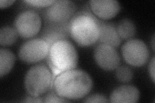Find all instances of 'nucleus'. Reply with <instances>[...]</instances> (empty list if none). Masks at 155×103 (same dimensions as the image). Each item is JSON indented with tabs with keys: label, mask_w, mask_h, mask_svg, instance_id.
<instances>
[{
	"label": "nucleus",
	"mask_w": 155,
	"mask_h": 103,
	"mask_svg": "<svg viewBox=\"0 0 155 103\" xmlns=\"http://www.w3.org/2000/svg\"><path fill=\"white\" fill-rule=\"evenodd\" d=\"M52 73L45 64H38L29 69L24 79L25 90L29 95L40 97L52 89Z\"/></svg>",
	"instance_id": "obj_4"
},
{
	"label": "nucleus",
	"mask_w": 155,
	"mask_h": 103,
	"mask_svg": "<svg viewBox=\"0 0 155 103\" xmlns=\"http://www.w3.org/2000/svg\"><path fill=\"white\" fill-rule=\"evenodd\" d=\"M84 102H108L109 100L105 96L101 94H93L85 98Z\"/></svg>",
	"instance_id": "obj_20"
},
{
	"label": "nucleus",
	"mask_w": 155,
	"mask_h": 103,
	"mask_svg": "<svg viewBox=\"0 0 155 103\" xmlns=\"http://www.w3.org/2000/svg\"><path fill=\"white\" fill-rule=\"evenodd\" d=\"M151 45H152L153 50V51H154V36H153V37L152 41H151Z\"/></svg>",
	"instance_id": "obj_24"
},
{
	"label": "nucleus",
	"mask_w": 155,
	"mask_h": 103,
	"mask_svg": "<svg viewBox=\"0 0 155 103\" xmlns=\"http://www.w3.org/2000/svg\"><path fill=\"white\" fill-rule=\"evenodd\" d=\"M76 5L69 0H59L45 8L43 13L45 23H64L74 16Z\"/></svg>",
	"instance_id": "obj_8"
},
{
	"label": "nucleus",
	"mask_w": 155,
	"mask_h": 103,
	"mask_svg": "<svg viewBox=\"0 0 155 103\" xmlns=\"http://www.w3.org/2000/svg\"><path fill=\"white\" fill-rule=\"evenodd\" d=\"M93 88V81L88 73L72 69L60 73L53 81L52 89L68 100H78L88 95Z\"/></svg>",
	"instance_id": "obj_1"
},
{
	"label": "nucleus",
	"mask_w": 155,
	"mask_h": 103,
	"mask_svg": "<svg viewBox=\"0 0 155 103\" xmlns=\"http://www.w3.org/2000/svg\"><path fill=\"white\" fill-rule=\"evenodd\" d=\"M47 59L54 79L62 72L74 69L78 63L76 49L69 40H60L53 43Z\"/></svg>",
	"instance_id": "obj_3"
},
{
	"label": "nucleus",
	"mask_w": 155,
	"mask_h": 103,
	"mask_svg": "<svg viewBox=\"0 0 155 103\" xmlns=\"http://www.w3.org/2000/svg\"><path fill=\"white\" fill-rule=\"evenodd\" d=\"M41 19L34 11H25L19 13L14 23V28L22 38L28 39L36 36L40 31Z\"/></svg>",
	"instance_id": "obj_6"
},
{
	"label": "nucleus",
	"mask_w": 155,
	"mask_h": 103,
	"mask_svg": "<svg viewBox=\"0 0 155 103\" xmlns=\"http://www.w3.org/2000/svg\"><path fill=\"white\" fill-rule=\"evenodd\" d=\"M69 22L64 23H45L41 34V37L50 47L58 41L69 40L71 37Z\"/></svg>",
	"instance_id": "obj_10"
},
{
	"label": "nucleus",
	"mask_w": 155,
	"mask_h": 103,
	"mask_svg": "<svg viewBox=\"0 0 155 103\" xmlns=\"http://www.w3.org/2000/svg\"><path fill=\"white\" fill-rule=\"evenodd\" d=\"M18 34L14 28L5 26L0 30V45L2 46H11L16 41Z\"/></svg>",
	"instance_id": "obj_16"
},
{
	"label": "nucleus",
	"mask_w": 155,
	"mask_h": 103,
	"mask_svg": "<svg viewBox=\"0 0 155 103\" xmlns=\"http://www.w3.org/2000/svg\"><path fill=\"white\" fill-rule=\"evenodd\" d=\"M116 30L121 40H130L134 36L137 28L134 23L129 19L121 20L116 26Z\"/></svg>",
	"instance_id": "obj_15"
},
{
	"label": "nucleus",
	"mask_w": 155,
	"mask_h": 103,
	"mask_svg": "<svg viewBox=\"0 0 155 103\" xmlns=\"http://www.w3.org/2000/svg\"><path fill=\"white\" fill-rule=\"evenodd\" d=\"M154 63H155V60H154V57H153L152 58L151 61H150L149 68H148L150 77L151 78L153 82H154Z\"/></svg>",
	"instance_id": "obj_21"
},
{
	"label": "nucleus",
	"mask_w": 155,
	"mask_h": 103,
	"mask_svg": "<svg viewBox=\"0 0 155 103\" xmlns=\"http://www.w3.org/2000/svg\"><path fill=\"white\" fill-rule=\"evenodd\" d=\"M122 53L125 62L133 66H142L149 58V50L145 43L138 39L125 42L122 47Z\"/></svg>",
	"instance_id": "obj_7"
},
{
	"label": "nucleus",
	"mask_w": 155,
	"mask_h": 103,
	"mask_svg": "<svg viewBox=\"0 0 155 103\" xmlns=\"http://www.w3.org/2000/svg\"><path fill=\"white\" fill-rule=\"evenodd\" d=\"M133 71L127 66H121L116 68V77L122 82H128L132 79Z\"/></svg>",
	"instance_id": "obj_17"
},
{
	"label": "nucleus",
	"mask_w": 155,
	"mask_h": 103,
	"mask_svg": "<svg viewBox=\"0 0 155 103\" xmlns=\"http://www.w3.org/2000/svg\"><path fill=\"white\" fill-rule=\"evenodd\" d=\"M22 102H43V99L40 97H36L29 95L25 99L23 100Z\"/></svg>",
	"instance_id": "obj_22"
},
{
	"label": "nucleus",
	"mask_w": 155,
	"mask_h": 103,
	"mask_svg": "<svg viewBox=\"0 0 155 103\" xmlns=\"http://www.w3.org/2000/svg\"><path fill=\"white\" fill-rule=\"evenodd\" d=\"M69 101L68 99H64V98L57 94L53 89L51 90L48 94H45V96L43 97V102H67Z\"/></svg>",
	"instance_id": "obj_18"
},
{
	"label": "nucleus",
	"mask_w": 155,
	"mask_h": 103,
	"mask_svg": "<svg viewBox=\"0 0 155 103\" xmlns=\"http://www.w3.org/2000/svg\"><path fill=\"white\" fill-rule=\"evenodd\" d=\"M16 61L13 52L8 49H0V77L7 75L11 71Z\"/></svg>",
	"instance_id": "obj_14"
},
{
	"label": "nucleus",
	"mask_w": 155,
	"mask_h": 103,
	"mask_svg": "<svg viewBox=\"0 0 155 103\" xmlns=\"http://www.w3.org/2000/svg\"><path fill=\"white\" fill-rule=\"evenodd\" d=\"M89 5L95 15L103 19L115 17L121 8L120 4L116 0H91Z\"/></svg>",
	"instance_id": "obj_11"
},
{
	"label": "nucleus",
	"mask_w": 155,
	"mask_h": 103,
	"mask_svg": "<svg viewBox=\"0 0 155 103\" xmlns=\"http://www.w3.org/2000/svg\"><path fill=\"white\" fill-rule=\"evenodd\" d=\"M55 2V0H27L24 3L36 8L48 7Z\"/></svg>",
	"instance_id": "obj_19"
},
{
	"label": "nucleus",
	"mask_w": 155,
	"mask_h": 103,
	"mask_svg": "<svg viewBox=\"0 0 155 103\" xmlns=\"http://www.w3.org/2000/svg\"><path fill=\"white\" fill-rule=\"evenodd\" d=\"M98 41L100 43L107 44L114 48L118 47L122 42L114 24L101 20H100V36Z\"/></svg>",
	"instance_id": "obj_13"
},
{
	"label": "nucleus",
	"mask_w": 155,
	"mask_h": 103,
	"mask_svg": "<svg viewBox=\"0 0 155 103\" xmlns=\"http://www.w3.org/2000/svg\"><path fill=\"white\" fill-rule=\"evenodd\" d=\"M94 57L97 65L105 70H114L120 66L118 52L114 47L107 44L100 43L95 48Z\"/></svg>",
	"instance_id": "obj_9"
},
{
	"label": "nucleus",
	"mask_w": 155,
	"mask_h": 103,
	"mask_svg": "<svg viewBox=\"0 0 155 103\" xmlns=\"http://www.w3.org/2000/svg\"><path fill=\"white\" fill-rule=\"evenodd\" d=\"M50 46L41 38H35L24 43L18 51L20 60L27 64H34L45 59Z\"/></svg>",
	"instance_id": "obj_5"
},
{
	"label": "nucleus",
	"mask_w": 155,
	"mask_h": 103,
	"mask_svg": "<svg viewBox=\"0 0 155 103\" xmlns=\"http://www.w3.org/2000/svg\"><path fill=\"white\" fill-rule=\"evenodd\" d=\"M140 92L133 85H122L113 91L110 95V102L133 103L138 101Z\"/></svg>",
	"instance_id": "obj_12"
},
{
	"label": "nucleus",
	"mask_w": 155,
	"mask_h": 103,
	"mask_svg": "<svg viewBox=\"0 0 155 103\" xmlns=\"http://www.w3.org/2000/svg\"><path fill=\"white\" fill-rule=\"evenodd\" d=\"M71 37L82 47L93 45L100 36V19L88 12H79L69 23Z\"/></svg>",
	"instance_id": "obj_2"
},
{
	"label": "nucleus",
	"mask_w": 155,
	"mask_h": 103,
	"mask_svg": "<svg viewBox=\"0 0 155 103\" xmlns=\"http://www.w3.org/2000/svg\"><path fill=\"white\" fill-rule=\"evenodd\" d=\"M14 3V0H1L0 1V7L2 8L8 7L11 6Z\"/></svg>",
	"instance_id": "obj_23"
}]
</instances>
